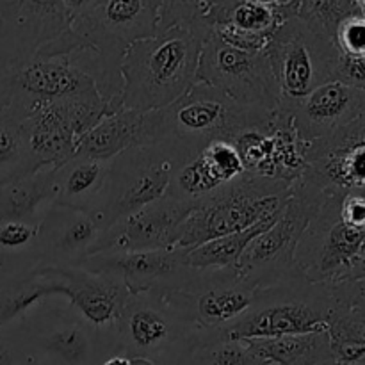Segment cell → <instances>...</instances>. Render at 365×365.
I'll list each match as a JSON object with an SVG mask.
<instances>
[{"mask_svg": "<svg viewBox=\"0 0 365 365\" xmlns=\"http://www.w3.org/2000/svg\"><path fill=\"white\" fill-rule=\"evenodd\" d=\"M278 110L246 106L205 82H196L171 106L143 116V146L168 141L192 159L214 141L234 145L250 130H266Z\"/></svg>", "mask_w": 365, "mask_h": 365, "instance_id": "6da1fadb", "label": "cell"}, {"mask_svg": "<svg viewBox=\"0 0 365 365\" xmlns=\"http://www.w3.org/2000/svg\"><path fill=\"white\" fill-rule=\"evenodd\" d=\"M163 0H98L71 20L82 46L66 53L98 89L107 103H121V59L130 45L159 31Z\"/></svg>", "mask_w": 365, "mask_h": 365, "instance_id": "7a4b0ae2", "label": "cell"}, {"mask_svg": "<svg viewBox=\"0 0 365 365\" xmlns=\"http://www.w3.org/2000/svg\"><path fill=\"white\" fill-rule=\"evenodd\" d=\"M202 46L200 36L178 25L128 46L120 68L123 109L148 113L180 98L198 82Z\"/></svg>", "mask_w": 365, "mask_h": 365, "instance_id": "3957f363", "label": "cell"}, {"mask_svg": "<svg viewBox=\"0 0 365 365\" xmlns=\"http://www.w3.org/2000/svg\"><path fill=\"white\" fill-rule=\"evenodd\" d=\"M341 305L331 284L298 278L271 285L257 291L250 309L221 339L246 341L327 331L331 314Z\"/></svg>", "mask_w": 365, "mask_h": 365, "instance_id": "277c9868", "label": "cell"}, {"mask_svg": "<svg viewBox=\"0 0 365 365\" xmlns=\"http://www.w3.org/2000/svg\"><path fill=\"white\" fill-rule=\"evenodd\" d=\"M291 184L278 178L245 173L217 189L180 225L175 248H196L212 239L242 232L284 209Z\"/></svg>", "mask_w": 365, "mask_h": 365, "instance_id": "5b68a950", "label": "cell"}, {"mask_svg": "<svg viewBox=\"0 0 365 365\" xmlns=\"http://www.w3.org/2000/svg\"><path fill=\"white\" fill-rule=\"evenodd\" d=\"M328 195L330 191L299 177L274 223L257 235L241 255L235 266L239 277L255 289L307 278L296 264V248Z\"/></svg>", "mask_w": 365, "mask_h": 365, "instance_id": "8992f818", "label": "cell"}, {"mask_svg": "<svg viewBox=\"0 0 365 365\" xmlns=\"http://www.w3.org/2000/svg\"><path fill=\"white\" fill-rule=\"evenodd\" d=\"M187 163L180 150L163 141L150 146H132L109 160L106 182L91 214L107 230L121 217L166 195L175 171Z\"/></svg>", "mask_w": 365, "mask_h": 365, "instance_id": "52a82bcc", "label": "cell"}, {"mask_svg": "<svg viewBox=\"0 0 365 365\" xmlns=\"http://www.w3.org/2000/svg\"><path fill=\"white\" fill-rule=\"evenodd\" d=\"M257 291L239 277L235 267H192L185 284L163 298L180 319L200 331L202 346L223 341L221 334L250 309Z\"/></svg>", "mask_w": 365, "mask_h": 365, "instance_id": "ba28073f", "label": "cell"}, {"mask_svg": "<svg viewBox=\"0 0 365 365\" xmlns=\"http://www.w3.org/2000/svg\"><path fill=\"white\" fill-rule=\"evenodd\" d=\"M266 53L280 89V110L291 109L314 89L335 81L339 50L334 39L312 31L298 16L274 31Z\"/></svg>", "mask_w": 365, "mask_h": 365, "instance_id": "9c48e42d", "label": "cell"}, {"mask_svg": "<svg viewBox=\"0 0 365 365\" xmlns=\"http://www.w3.org/2000/svg\"><path fill=\"white\" fill-rule=\"evenodd\" d=\"M200 331L152 292L130 294L116 323L113 353L150 362L187 355L198 346Z\"/></svg>", "mask_w": 365, "mask_h": 365, "instance_id": "30bf717a", "label": "cell"}, {"mask_svg": "<svg viewBox=\"0 0 365 365\" xmlns=\"http://www.w3.org/2000/svg\"><path fill=\"white\" fill-rule=\"evenodd\" d=\"M339 203L341 192H330L296 248V264L316 284L346 282L365 242V230L342 220Z\"/></svg>", "mask_w": 365, "mask_h": 365, "instance_id": "8fae6325", "label": "cell"}, {"mask_svg": "<svg viewBox=\"0 0 365 365\" xmlns=\"http://www.w3.org/2000/svg\"><path fill=\"white\" fill-rule=\"evenodd\" d=\"M198 82L214 86L246 106L278 110L280 89L264 52H248L220 41L214 34L203 41Z\"/></svg>", "mask_w": 365, "mask_h": 365, "instance_id": "7c38bea8", "label": "cell"}, {"mask_svg": "<svg viewBox=\"0 0 365 365\" xmlns=\"http://www.w3.org/2000/svg\"><path fill=\"white\" fill-rule=\"evenodd\" d=\"M184 248L141 250V252H98L81 264L82 269L120 280L130 294L152 292L168 296L178 291L191 274Z\"/></svg>", "mask_w": 365, "mask_h": 365, "instance_id": "4fadbf2b", "label": "cell"}, {"mask_svg": "<svg viewBox=\"0 0 365 365\" xmlns=\"http://www.w3.org/2000/svg\"><path fill=\"white\" fill-rule=\"evenodd\" d=\"M302 178L324 191L365 189V109L334 134L307 143Z\"/></svg>", "mask_w": 365, "mask_h": 365, "instance_id": "5bb4252c", "label": "cell"}, {"mask_svg": "<svg viewBox=\"0 0 365 365\" xmlns=\"http://www.w3.org/2000/svg\"><path fill=\"white\" fill-rule=\"evenodd\" d=\"M63 280V298L68 309L96 334L106 355H113L116 323L130 296L120 280L95 274L82 267H53Z\"/></svg>", "mask_w": 365, "mask_h": 365, "instance_id": "9a60e30c", "label": "cell"}, {"mask_svg": "<svg viewBox=\"0 0 365 365\" xmlns=\"http://www.w3.org/2000/svg\"><path fill=\"white\" fill-rule=\"evenodd\" d=\"M192 210L195 207L164 195L103 230L93 253L175 248L180 225Z\"/></svg>", "mask_w": 365, "mask_h": 365, "instance_id": "2e32d148", "label": "cell"}, {"mask_svg": "<svg viewBox=\"0 0 365 365\" xmlns=\"http://www.w3.org/2000/svg\"><path fill=\"white\" fill-rule=\"evenodd\" d=\"M91 212L53 203L38 228L39 267H81L102 235Z\"/></svg>", "mask_w": 365, "mask_h": 365, "instance_id": "e0dca14e", "label": "cell"}, {"mask_svg": "<svg viewBox=\"0 0 365 365\" xmlns=\"http://www.w3.org/2000/svg\"><path fill=\"white\" fill-rule=\"evenodd\" d=\"M365 109V91L339 81L327 82L299 100L291 109L292 127L303 143L334 134L360 116Z\"/></svg>", "mask_w": 365, "mask_h": 365, "instance_id": "ac0fdd59", "label": "cell"}, {"mask_svg": "<svg viewBox=\"0 0 365 365\" xmlns=\"http://www.w3.org/2000/svg\"><path fill=\"white\" fill-rule=\"evenodd\" d=\"M45 327L32 335L29 351H21L31 365H98L106 351L95 331L70 309L56 312Z\"/></svg>", "mask_w": 365, "mask_h": 365, "instance_id": "d6986e66", "label": "cell"}, {"mask_svg": "<svg viewBox=\"0 0 365 365\" xmlns=\"http://www.w3.org/2000/svg\"><path fill=\"white\" fill-rule=\"evenodd\" d=\"M56 203L53 168L0 185V221L41 223L46 210Z\"/></svg>", "mask_w": 365, "mask_h": 365, "instance_id": "ffe728a7", "label": "cell"}, {"mask_svg": "<svg viewBox=\"0 0 365 365\" xmlns=\"http://www.w3.org/2000/svg\"><path fill=\"white\" fill-rule=\"evenodd\" d=\"M143 116L134 109H120L103 116L77 143L75 155L110 160L132 146H143Z\"/></svg>", "mask_w": 365, "mask_h": 365, "instance_id": "44dd1931", "label": "cell"}, {"mask_svg": "<svg viewBox=\"0 0 365 365\" xmlns=\"http://www.w3.org/2000/svg\"><path fill=\"white\" fill-rule=\"evenodd\" d=\"M107 170L109 160L82 155H73L61 166L53 168L56 203L91 212L106 182Z\"/></svg>", "mask_w": 365, "mask_h": 365, "instance_id": "7402d4cb", "label": "cell"}, {"mask_svg": "<svg viewBox=\"0 0 365 365\" xmlns=\"http://www.w3.org/2000/svg\"><path fill=\"white\" fill-rule=\"evenodd\" d=\"M52 296L63 298V280L53 267H43L0 285V334L14 321L25 319L31 310Z\"/></svg>", "mask_w": 365, "mask_h": 365, "instance_id": "603a6c76", "label": "cell"}, {"mask_svg": "<svg viewBox=\"0 0 365 365\" xmlns=\"http://www.w3.org/2000/svg\"><path fill=\"white\" fill-rule=\"evenodd\" d=\"M257 356L273 365H335L327 331L246 339Z\"/></svg>", "mask_w": 365, "mask_h": 365, "instance_id": "cb8c5ba5", "label": "cell"}, {"mask_svg": "<svg viewBox=\"0 0 365 365\" xmlns=\"http://www.w3.org/2000/svg\"><path fill=\"white\" fill-rule=\"evenodd\" d=\"M225 184L228 182L217 173L209 155L202 150L175 171L166 196L198 209Z\"/></svg>", "mask_w": 365, "mask_h": 365, "instance_id": "d4e9b609", "label": "cell"}, {"mask_svg": "<svg viewBox=\"0 0 365 365\" xmlns=\"http://www.w3.org/2000/svg\"><path fill=\"white\" fill-rule=\"evenodd\" d=\"M298 4L287 7H271L266 4L242 0V2H235L223 9H214L210 14V24L212 27L217 24H228L239 31L250 32V34L273 38L274 31L284 21L298 14Z\"/></svg>", "mask_w": 365, "mask_h": 365, "instance_id": "484cf974", "label": "cell"}, {"mask_svg": "<svg viewBox=\"0 0 365 365\" xmlns=\"http://www.w3.org/2000/svg\"><path fill=\"white\" fill-rule=\"evenodd\" d=\"M280 214V212H278ZM271 216L267 220H262L260 223L253 225V227L246 228L242 232H234V234L223 235V237L212 239V241L205 242L196 248H189L185 252V264L196 269H212V267H235L239 259L248 248L250 242L266 232L274 220L278 217Z\"/></svg>", "mask_w": 365, "mask_h": 365, "instance_id": "4316f807", "label": "cell"}, {"mask_svg": "<svg viewBox=\"0 0 365 365\" xmlns=\"http://www.w3.org/2000/svg\"><path fill=\"white\" fill-rule=\"evenodd\" d=\"M327 334L335 365L365 364V317L359 309L337 307L330 317Z\"/></svg>", "mask_w": 365, "mask_h": 365, "instance_id": "83f0119b", "label": "cell"}, {"mask_svg": "<svg viewBox=\"0 0 365 365\" xmlns=\"http://www.w3.org/2000/svg\"><path fill=\"white\" fill-rule=\"evenodd\" d=\"M39 171L29 150L24 125L9 110H0V185Z\"/></svg>", "mask_w": 365, "mask_h": 365, "instance_id": "f1b7e54d", "label": "cell"}, {"mask_svg": "<svg viewBox=\"0 0 365 365\" xmlns=\"http://www.w3.org/2000/svg\"><path fill=\"white\" fill-rule=\"evenodd\" d=\"M217 0H163L159 31L168 27H185L205 41L212 32L210 14Z\"/></svg>", "mask_w": 365, "mask_h": 365, "instance_id": "f546056e", "label": "cell"}, {"mask_svg": "<svg viewBox=\"0 0 365 365\" xmlns=\"http://www.w3.org/2000/svg\"><path fill=\"white\" fill-rule=\"evenodd\" d=\"M355 11V0H299L296 16L312 31L334 39L339 24Z\"/></svg>", "mask_w": 365, "mask_h": 365, "instance_id": "4dcf8cb0", "label": "cell"}, {"mask_svg": "<svg viewBox=\"0 0 365 365\" xmlns=\"http://www.w3.org/2000/svg\"><path fill=\"white\" fill-rule=\"evenodd\" d=\"M187 365H271L245 341H217L196 346L187 356Z\"/></svg>", "mask_w": 365, "mask_h": 365, "instance_id": "1f68e13d", "label": "cell"}, {"mask_svg": "<svg viewBox=\"0 0 365 365\" xmlns=\"http://www.w3.org/2000/svg\"><path fill=\"white\" fill-rule=\"evenodd\" d=\"M334 43L342 56L365 57V16L359 7L339 24Z\"/></svg>", "mask_w": 365, "mask_h": 365, "instance_id": "d6a6232c", "label": "cell"}, {"mask_svg": "<svg viewBox=\"0 0 365 365\" xmlns=\"http://www.w3.org/2000/svg\"><path fill=\"white\" fill-rule=\"evenodd\" d=\"M335 81L365 91V57H348L339 53Z\"/></svg>", "mask_w": 365, "mask_h": 365, "instance_id": "836d02e7", "label": "cell"}, {"mask_svg": "<svg viewBox=\"0 0 365 365\" xmlns=\"http://www.w3.org/2000/svg\"><path fill=\"white\" fill-rule=\"evenodd\" d=\"M331 287L342 305L355 307L365 317V278L356 282H337L331 284Z\"/></svg>", "mask_w": 365, "mask_h": 365, "instance_id": "e575fe53", "label": "cell"}, {"mask_svg": "<svg viewBox=\"0 0 365 365\" xmlns=\"http://www.w3.org/2000/svg\"><path fill=\"white\" fill-rule=\"evenodd\" d=\"M0 365H25V356L20 349L0 341Z\"/></svg>", "mask_w": 365, "mask_h": 365, "instance_id": "d590c367", "label": "cell"}, {"mask_svg": "<svg viewBox=\"0 0 365 365\" xmlns=\"http://www.w3.org/2000/svg\"><path fill=\"white\" fill-rule=\"evenodd\" d=\"M96 2H98V0H63V6L64 9L68 11L71 20H73V18L81 16L82 13H86L89 7L95 6Z\"/></svg>", "mask_w": 365, "mask_h": 365, "instance_id": "8d00e7d4", "label": "cell"}, {"mask_svg": "<svg viewBox=\"0 0 365 365\" xmlns=\"http://www.w3.org/2000/svg\"><path fill=\"white\" fill-rule=\"evenodd\" d=\"M235 2H242V0H217L214 9H223V7L232 6V4ZM250 2L266 4V6H271V7H287V6H294V4H298L299 0H250Z\"/></svg>", "mask_w": 365, "mask_h": 365, "instance_id": "74e56055", "label": "cell"}, {"mask_svg": "<svg viewBox=\"0 0 365 365\" xmlns=\"http://www.w3.org/2000/svg\"><path fill=\"white\" fill-rule=\"evenodd\" d=\"M362 278H365V242L362 250H360V255L356 257L355 264H353L351 271H349L348 278H346V282H356L362 280Z\"/></svg>", "mask_w": 365, "mask_h": 365, "instance_id": "f35d334b", "label": "cell"}, {"mask_svg": "<svg viewBox=\"0 0 365 365\" xmlns=\"http://www.w3.org/2000/svg\"><path fill=\"white\" fill-rule=\"evenodd\" d=\"M98 365H132V359H128V356L125 355H120V353H113V355L103 356Z\"/></svg>", "mask_w": 365, "mask_h": 365, "instance_id": "ab89813d", "label": "cell"}, {"mask_svg": "<svg viewBox=\"0 0 365 365\" xmlns=\"http://www.w3.org/2000/svg\"><path fill=\"white\" fill-rule=\"evenodd\" d=\"M187 355H177V356H168V359H163V360H155V362H152L153 365H187Z\"/></svg>", "mask_w": 365, "mask_h": 365, "instance_id": "60d3db41", "label": "cell"}, {"mask_svg": "<svg viewBox=\"0 0 365 365\" xmlns=\"http://www.w3.org/2000/svg\"><path fill=\"white\" fill-rule=\"evenodd\" d=\"M355 2H356V7H359L360 13L365 16V0H355Z\"/></svg>", "mask_w": 365, "mask_h": 365, "instance_id": "b9f144b4", "label": "cell"}, {"mask_svg": "<svg viewBox=\"0 0 365 365\" xmlns=\"http://www.w3.org/2000/svg\"><path fill=\"white\" fill-rule=\"evenodd\" d=\"M7 280H11V278L7 277V274L4 273V269H2V267H0V285H4V284H6Z\"/></svg>", "mask_w": 365, "mask_h": 365, "instance_id": "7bdbcfd3", "label": "cell"}, {"mask_svg": "<svg viewBox=\"0 0 365 365\" xmlns=\"http://www.w3.org/2000/svg\"><path fill=\"white\" fill-rule=\"evenodd\" d=\"M25 365H31V364H29V362H27V359H25Z\"/></svg>", "mask_w": 365, "mask_h": 365, "instance_id": "ee69618b", "label": "cell"}, {"mask_svg": "<svg viewBox=\"0 0 365 365\" xmlns=\"http://www.w3.org/2000/svg\"><path fill=\"white\" fill-rule=\"evenodd\" d=\"M271 365H273V364H271Z\"/></svg>", "mask_w": 365, "mask_h": 365, "instance_id": "f6af8a7d", "label": "cell"}, {"mask_svg": "<svg viewBox=\"0 0 365 365\" xmlns=\"http://www.w3.org/2000/svg\"><path fill=\"white\" fill-rule=\"evenodd\" d=\"M364 365H365V364H364Z\"/></svg>", "mask_w": 365, "mask_h": 365, "instance_id": "bcb514c9", "label": "cell"}]
</instances>
